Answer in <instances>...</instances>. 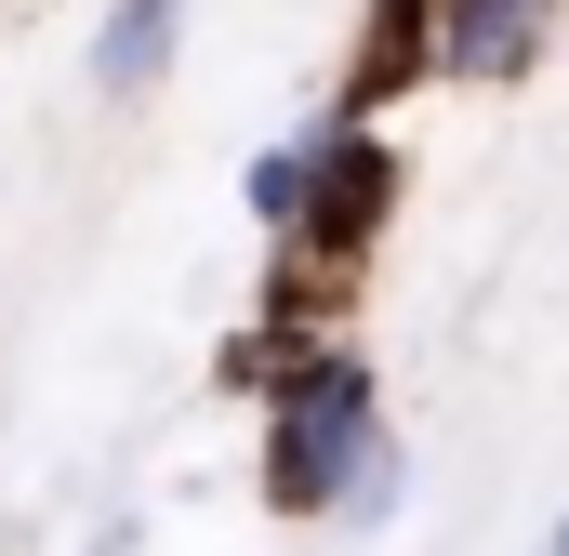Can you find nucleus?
I'll return each mask as SVG.
<instances>
[{"instance_id":"6","label":"nucleus","mask_w":569,"mask_h":556,"mask_svg":"<svg viewBox=\"0 0 569 556\" xmlns=\"http://www.w3.org/2000/svg\"><path fill=\"white\" fill-rule=\"evenodd\" d=\"M305 186H318V120H291L239 159V212H252V239H291L305 226Z\"/></svg>"},{"instance_id":"4","label":"nucleus","mask_w":569,"mask_h":556,"mask_svg":"<svg viewBox=\"0 0 569 556\" xmlns=\"http://www.w3.org/2000/svg\"><path fill=\"white\" fill-rule=\"evenodd\" d=\"M437 80V0H371L358 13V40H345V80H331V107L345 120H385L398 93H425Z\"/></svg>"},{"instance_id":"3","label":"nucleus","mask_w":569,"mask_h":556,"mask_svg":"<svg viewBox=\"0 0 569 556\" xmlns=\"http://www.w3.org/2000/svg\"><path fill=\"white\" fill-rule=\"evenodd\" d=\"M569 0H437V93H517L557 53Z\"/></svg>"},{"instance_id":"5","label":"nucleus","mask_w":569,"mask_h":556,"mask_svg":"<svg viewBox=\"0 0 569 556\" xmlns=\"http://www.w3.org/2000/svg\"><path fill=\"white\" fill-rule=\"evenodd\" d=\"M172 53H186V0H107V27H93V93H107V107H146V93L172 80Z\"/></svg>"},{"instance_id":"9","label":"nucleus","mask_w":569,"mask_h":556,"mask_svg":"<svg viewBox=\"0 0 569 556\" xmlns=\"http://www.w3.org/2000/svg\"><path fill=\"white\" fill-rule=\"evenodd\" d=\"M530 556H569V504H557V517H543V544H530Z\"/></svg>"},{"instance_id":"2","label":"nucleus","mask_w":569,"mask_h":556,"mask_svg":"<svg viewBox=\"0 0 569 556\" xmlns=\"http://www.w3.org/2000/svg\"><path fill=\"white\" fill-rule=\"evenodd\" d=\"M398 199H411L398 133H385V120L318 107V186H305V226H291V239H266V252H305L331 291H358V278H371V252H385V226H398Z\"/></svg>"},{"instance_id":"8","label":"nucleus","mask_w":569,"mask_h":556,"mask_svg":"<svg viewBox=\"0 0 569 556\" xmlns=\"http://www.w3.org/2000/svg\"><path fill=\"white\" fill-rule=\"evenodd\" d=\"M80 556H146V517H133V504H120V517H93V530H80Z\"/></svg>"},{"instance_id":"1","label":"nucleus","mask_w":569,"mask_h":556,"mask_svg":"<svg viewBox=\"0 0 569 556\" xmlns=\"http://www.w3.org/2000/svg\"><path fill=\"white\" fill-rule=\"evenodd\" d=\"M385 437H398V424H385V371H371V345H358V331L305 345L279 385L252 398V504H266L279 530H331L345 490H358V464H371Z\"/></svg>"},{"instance_id":"7","label":"nucleus","mask_w":569,"mask_h":556,"mask_svg":"<svg viewBox=\"0 0 569 556\" xmlns=\"http://www.w3.org/2000/svg\"><path fill=\"white\" fill-rule=\"evenodd\" d=\"M398 504H411V437H385V450L358 464V490H345V530H398Z\"/></svg>"}]
</instances>
